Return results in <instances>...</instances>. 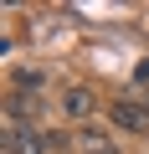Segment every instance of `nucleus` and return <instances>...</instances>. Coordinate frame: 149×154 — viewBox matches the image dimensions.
Returning <instances> with one entry per match:
<instances>
[{
    "label": "nucleus",
    "mask_w": 149,
    "mask_h": 154,
    "mask_svg": "<svg viewBox=\"0 0 149 154\" xmlns=\"http://www.w3.org/2000/svg\"><path fill=\"white\" fill-rule=\"evenodd\" d=\"M77 139H82V149H108V134H103V128H88V123H82Z\"/></svg>",
    "instance_id": "nucleus-5"
},
{
    "label": "nucleus",
    "mask_w": 149,
    "mask_h": 154,
    "mask_svg": "<svg viewBox=\"0 0 149 154\" xmlns=\"http://www.w3.org/2000/svg\"><path fill=\"white\" fill-rule=\"evenodd\" d=\"M134 88H139V93H149V57L134 67Z\"/></svg>",
    "instance_id": "nucleus-6"
},
{
    "label": "nucleus",
    "mask_w": 149,
    "mask_h": 154,
    "mask_svg": "<svg viewBox=\"0 0 149 154\" xmlns=\"http://www.w3.org/2000/svg\"><path fill=\"white\" fill-rule=\"evenodd\" d=\"M41 88H46V72H41V67H16V72H11V93H16V98L41 93Z\"/></svg>",
    "instance_id": "nucleus-4"
},
{
    "label": "nucleus",
    "mask_w": 149,
    "mask_h": 154,
    "mask_svg": "<svg viewBox=\"0 0 149 154\" xmlns=\"http://www.w3.org/2000/svg\"><path fill=\"white\" fill-rule=\"evenodd\" d=\"M62 144V134H46V128H5V154H51Z\"/></svg>",
    "instance_id": "nucleus-2"
},
{
    "label": "nucleus",
    "mask_w": 149,
    "mask_h": 154,
    "mask_svg": "<svg viewBox=\"0 0 149 154\" xmlns=\"http://www.w3.org/2000/svg\"><path fill=\"white\" fill-rule=\"evenodd\" d=\"M108 118H113V128H129V134H144V128H149V93H139V88L118 93V98L108 103Z\"/></svg>",
    "instance_id": "nucleus-1"
},
{
    "label": "nucleus",
    "mask_w": 149,
    "mask_h": 154,
    "mask_svg": "<svg viewBox=\"0 0 149 154\" xmlns=\"http://www.w3.org/2000/svg\"><path fill=\"white\" fill-rule=\"evenodd\" d=\"M62 113H67L72 123H88V118H93V93H88V88H67V93H62Z\"/></svg>",
    "instance_id": "nucleus-3"
}]
</instances>
